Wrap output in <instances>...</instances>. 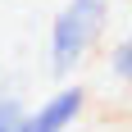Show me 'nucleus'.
<instances>
[{"mask_svg": "<svg viewBox=\"0 0 132 132\" xmlns=\"http://www.w3.org/2000/svg\"><path fill=\"white\" fill-rule=\"evenodd\" d=\"M82 109H87V87L68 82L59 91H50L37 109H27L23 123H18V132H68L82 119Z\"/></svg>", "mask_w": 132, "mask_h": 132, "instance_id": "f03ea898", "label": "nucleus"}, {"mask_svg": "<svg viewBox=\"0 0 132 132\" xmlns=\"http://www.w3.org/2000/svg\"><path fill=\"white\" fill-rule=\"evenodd\" d=\"M105 32V0H68L50 23V73L68 78Z\"/></svg>", "mask_w": 132, "mask_h": 132, "instance_id": "f257e3e1", "label": "nucleus"}, {"mask_svg": "<svg viewBox=\"0 0 132 132\" xmlns=\"http://www.w3.org/2000/svg\"><path fill=\"white\" fill-rule=\"evenodd\" d=\"M109 73H114L119 82H128V87H132V32L114 46V55H109Z\"/></svg>", "mask_w": 132, "mask_h": 132, "instance_id": "7ed1b4c3", "label": "nucleus"}, {"mask_svg": "<svg viewBox=\"0 0 132 132\" xmlns=\"http://www.w3.org/2000/svg\"><path fill=\"white\" fill-rule=\"evenodd\" d=\"M23 100L18 96H0V132H18V123H23Z\"/></svg>", "mask_w": 132, "mask_h": 132, "instance_id": "20e7f679", "label": "nucleus"}]
</instances>
